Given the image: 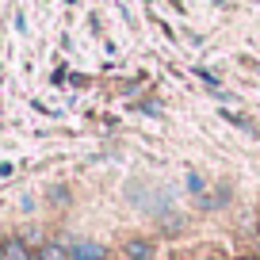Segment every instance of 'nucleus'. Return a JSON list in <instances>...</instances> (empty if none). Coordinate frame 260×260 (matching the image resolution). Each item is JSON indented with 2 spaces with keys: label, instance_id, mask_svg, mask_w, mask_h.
<instances>
[{
  "label": "nucleus",
  "instance_id": "obj_1",
  "mask_svg": "<svg viewBox=\"0 0 260 260\" xmlns=\"http://www.w3.org/2000/svg\"><path fill=\"white\" fill-rule=\"evenodd\" d=\"M0 260H35V252L27 249L23 237H4L0 241Z\"/></svg>",
  "mask_w": 260,
  "mask_h": 260
},
{
  "label": "nucleus",
  "instance_id": "obj_6",
  "mask_svg": "<svg viewBox=\"0 0 260 260\" xmlns=\"http://www.w3.org/2000/svg\"><path fill=\"white\" fill-rule=\"evenodd\" d=\"M0 241H4V237H0Z\"/></svg>",
  "mask_w": 260,
  "mask_h": 260
},
{
  "label": "nucleus",
  "instance_id": "obj_5",
  "mask_svg": "<svg viewBox=\"0 0 260 260\" xmlns=\"http://www.w3.org/2000/svg\"><path fill=\"white\" fill-rule=\"evenodd\" d=\"M256 234H260V222H256Z\"/></svg>",
  "mask_w": 260,
  "mask_h": 260
},
{
  "label": "nucleus",
  "instance_id": "obj_4",
  "mask_svg": "<svg viewBox=\"0 0 260 260\" xmlns=\"http://www.w3.org/2000/svg\"><path fill=\"white\" fill-rule=\"evenodd\" d=\"M35 260H73V252H69V245H57V241H46L39 252H35Z\"/></svg>",
  "mask_w": 260,
  "mask_h": 260
},
{
  "label": "nucleus",
  "instance_id": "obj_2",
  "mask_svg": "<svg viewBox=\"0 0 260 260\" xmlns=\"http://www.w3.org/2000/svg\"><path fill=\"white\" fill-rule=\"evenodd\" d=\"M69 252H73V260H107V249L100 241H73Z\"/></svg>",
  "mask_w": 260,
  "mask_h": 260
},
{
  "label": "nucleus",
  "instance_id": "obj_3",
  "mask_svg": "<svg viewBox=\"0 0 260 260\" xmlns=\"http://www.w3.org/2000/svg\"><path fill=\"white\" fill-rule=\"evenodd\" d=\"M122 252H126L130 260H149L153 256V241H149V237H134V241L122 245Z\"/></svg>",
  "mask_w": 260,
  "mask_h": 260
}]
</instances>
